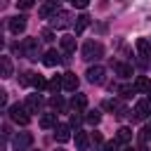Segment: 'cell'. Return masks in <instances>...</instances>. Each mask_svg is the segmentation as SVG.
Masks as SVG:
<instances>
[{
    "label": "cell",
    "mask_w": 151,
    "mask_h": 151,
    "mask_svg": "<svg viewBox=\"0 0 151 151\" xmlns=\"http://www.w3.org/2000/svg\"><path fill=\"white\" fill-rule=\"evenodd\" d=\"M139 151H146V146H144V142H142V144H139Z\"/></svg>",
    "instance_id": "obj_37"
},
{
    "label": "cell",
    "mask_w": 151,
    "mask_h": 151,
    "mask_svg": "<svg viewBox=\"0 0 151 151\" xmlns=\"http://www.w3.org/2000/svg\"><path fill=\"white\" fill-rule=\"evenodd\" d=\"M118 92H120V97H123V99H130V97H132V94H134L137 90H134V87H130V85H123V87H120Z\"/></svg>",
    "instance_id": "obj_26"
},
{
    "label": "cell",
    "mask_w": 151,
    "mask_h": 151,
    "mask_svg": "<svg viewBox=\"0 0 151 151\" xmlns=\"http://www.w3.org/2000/svg\"><path fill=\"white\" fill-rule=\"evenodd\" d=\"M54 151H64V149H54Z\"/></svg>",
    "instance_id": "obj_40"
},
{
    "label": "cell",
    "mask_w": 151,
    "mask_h": 151,
    "mask_svg": "<svg viewBox=\"0 0 151 151\" xmlns=\"http://www.w3.org/2000/svg\"><path fill=\"white\" fill-rule=\"evenodd\" d=\"M57 12H59L57 0H50V2H45V5L40 7V17H42V19H50V17H54Z\"/></svg>",
    "instance_id": "obj_9"
},
{
    "label": "cell",
    "mask_w": 151,
    "mask_h": 151,
    "mask_svg": "<svg viewBox=\"0 0 151 151\" xmlns=\"http://www.w3.org/2000/svg\"><path fill=\"white\" fill-rule=\"evenodd\" d=\"M71 2H73V5L78 7V9H85V7L90 5V0H71Z\"/></svg>",
    "instance_id": "obj_32"
},
{
    "label": "cell",
    "mask_w": 151,
    "mask_h": 151,
    "mask_svg": "<svg viewBox=\"0 0 151 151\" xmlns=\"http://www.w3.org/2000/svg\"><path fill=\"white\" fill-rule=\"evenodd\" d=\"M123 151H134V149H132V146H127V149H123Z\"/></svg>",
    "instance_id": "obj_38"
},
{
    "label": "cell",
    "mask_w": 151,
    "mask_h": 151,
    "mask_svg": "<svg viewBox=\"0 0 151 151\" xmlns=\"http://www.w3.org/2000/svg\"><path fill=\"white\" fill-rule=\"evenodd\" d=\"M64 90L66 92H76L78 90V76L76 73H71V71L64 73Z\"/></svg>",
    "instance_id": "obj_11"
},
{
    "label": "cell",
    "mask_w": 151,
    "mask_h": 151,
    "mask_svg": "<svg viewBox=\"0 0 151 151\" xmlns=\"http://www.w3.org/2000/svg\"><path fill=\"white\" fill-rule=\"evenodd\" d=\"M71 106H73V111H83V109L87 106V97H85V94H76V97L71 99Z\"/></svg>",
    "instance_id": "obj_20"
},
{
    "label": "cell",
    "mask_w": 151,
    "mask_h": 151,
    "mask_svg": "<svg viewBox=\"0 0 151 151\" xmlns=\"http://www.w3.org/2000/svg\"><path fill=\"white\" fill-rule=\"evenodd\" d=\"M116 139H118V142H130V139H132V130H130V127H120Z\"/></svg>",
    "instance_id": "obj_25"
},
{
    "label": "cell",
    "mask_w": 151,
    "mask_h": 151,
    "mask_svg": "<svg viewBox=\"0 0 151 151\" xmlns=\"http://www.w3.org/2000/svg\"><path fill=\"white\" fill-rule=\"evenodd\" d=\"M104 151H118V139H111L104 144Z\"/></svg>",
    "instance_id": "obj_28"
},
{
    "label": "cell",
    "mask_w": 151,
    "mask_h": 151,
    "mask_svg": "<svg viewBox=\"0 0 151 151\" xmlns=\"http://www.w3.org/2000/svg\"><path fill=\"white\" fill-rule=\"evenodd\" d=\"M7 104V92H0V106Z\"/></svg>",
    "instance_id": "obj_34"
},
{
    "label": "cell",
    "mask_w": 151,
    "mask_h": 151,
    "mask_svg": "<svg viewBox=\"0 0 151 151\" xmlns=\"http://www.w3.org/2000/svg\"><path fill=\"white\" fill-rule=\"evenodd\" d=\"M0 76L2 78L12 76V61H9V57H0Z\"/></svg>",
    "instance_id": "obj_16"
},
{
    "label": "cell",
    "mask_w": 151,
    "mask_h": 151,
    "mask_svg": "<svg viewBox=\"0 0 151 151\" xmlns=\"http://www.w3.org/2000/svg\"><path fill=\"white\" fill-rule=\"evenodd\" d=\"M87 26H90V17H87V14L78 17V21H76V33H83Z\"/></svg>",
    "instance_id": "obj_22"
},
{
    "label": "cell",
    "mask_w": 151,
    "mask_h": 151,
    "mask_svg": "<svg viewBox=\"0 0 151 151\" xmlns=\"http://www.w3.org/2000/svg\"><path fill=\"white\" fill-rule=\"evenodd\" d=\"M9 118L17 123V125H28V111H26V106H19V104H14V106H9Z\"/></svg>",
    "instance_id": "obj_2"
},
{
    "label": "cell",
    "mask_w": 151,
    "mask_h": 151,
    "mask_svg": "<svg viewBox=\"0 0 151 151\" xmlns=\"http://www.w3.org/2000/svg\"><path fill=\"white\" fill-rule=\"evenodd\" d=\"M31 144H33V137H31L28 132H19V134L12 139V149H14V151H26Z\"/></svg>",
    "instance_id": "obj_6"
},
{
    "label": "cell",
    "mask_w": 151,
    "mask_h": 151,
    "mask_svg": "<svg viewBox=\"0 0 151 151\" xmlns=\"http://www.w3.org/2000/svg\"><path fill=\"white\" fill-rule=\"evenodd\" d=\"M40 127L50 130V127H57V113H45L40 118Z\"/></svg>",
    "instance_id": "obj_17"
},
{
    "label": "cell",
    "mask_w": 151,
    "mask_h": 151,
    "mask_svg": "<svg viewBox=\"0 0 151 151\" xmlns=\"http://www.w3.org/2000/svg\"><path fill=\"white\" fill-rule=\"evenodd\" d=\"M24 106H26L28 113H38V109L42 106V97H40V94H28L26 101H24Z\"/></svg>",
    "instance_id": "obj_7"
},
{
    "label": "cell",
    "mask_w": 151,
    "mask_h": 151,
    "mask_svg": "<svg viewBox=\"0 0 151 151\" xmlns=\"http://www.w3.org/2000/svg\"><path fill=\"white\" fill-rule=\"evenodd\" d=\"M21 52H24L28 59H38V57H40V42H38V38H26Z\"/></svg>",
    "instance_id": "obj_4"
},
{
    "label": "cell",
    "mask_w": 151,
    "mask_h": 151,
    "mask_svg": "<svg viewBox=\"0 0 151 151\" xmlns=\"http://www.w3.org/2000/svg\"><path fill=\"white\" fill-rule=\"evenodd\" d=\"M50 104H52V109H61V97H59V94H52Z\"/></svg>",
    "instance_id": "obj_30"
},
{
    "label": "cell",
    "mask_w": 151,
    "mask_h": 151,
    "mask_svg": "<svg viewBox=\"0 0 151 151\" xmlns=\"http://www.w3.org/2000/svg\"><path fill=\"white\" fill-rule=\"evenodd\" d=\"M78 123H80V116H76V113H73V116H71V125H73V127H76V125H78Z\"/></svg>",
    "instance_id": "obj_35"
},
{
    "label": "cell",
    "mask_w": 151,
    "mask_h": 151,
    "mask_svg": "<svg viewBox=\"0 0 151 151\" xmlns=\"http://www.w3.org/2000/svg\"><path fill=\"white\" fill-rule=\"evenodd\" d=\"M149 106H151L149 99H146V101H137V104H134V118H139V120L146 118V116H149Z\"/></svg>",
    "instance_id": "obj_13"
},
{
    "label": "cell",
    "mask_w": 151,
    "mask_h": 151,
    "mask_svg": "<svg viewBox=\"0 0 151 151\" xmlns=\"http://www.w3.org/2000/svg\"><path fill=\"white\" fill-rule=\"evenodd\" d=\"M47 87H50V90H52V92L57 94V92H59V90L64 87V76H54V78H52V80L47 83Z\"/></svg>",
    "instance_id": "obj_21"
},
{
    "label": "cell",
    "mask_w": 151,
    "mask_h": 151,
    "mask_svg": "<svg viewBox=\"0 0 151 151\" xmlns=\"http://www.w3.org/2000/svg\"><path fill=\"white\" fill-rule=\"evenodd\" d=\"M61 50H64L66 54L76 52V38H73V35H64V38H61Z\"/></svg>",
    "instance_id": "obj_15"
},
{
    "label": "cell",
    "mask_w": 151,
    "mask_h": 151,
    "mask_svg": "<svg viewBox=\"0 0 151 151\" xmlns=\"http://www.w3.org/2000/svg\"><path fill=\"white\" fill-rule=\"evenodd\" d=\"M149 137H151V125H144V127H142V134H139V139H142V142H146Z\"/></svg>",
    "instance_id": "obj_29"
},
{
    "label": "cell",
    "mask_w": 151,
    "mask_h": 151,
    "mask_svg": "<svg viewBox=\"0 0 151 151\" xmlns=\"http://www.w3.org/2000/svg\"><path fill=\"white\" fill-rule=\"evenodd\" d=\"M116 73L123 76V78H130L132 76V66L130 64H116Z\"/></svg>",
    "instance_id": "obj_23"
},
{
    "label": "cell",
    "mask_w": 151,
    "mask_h": 151,
    "mask_svg": "<svg viewBox=\"0 0 151 151\" xmlns=\"http://www.w3.org/2000/svg\"><path fill=\"white\" fill-rule=\"evenodd\" d=\"M42 40H52V28H45L42 31Z\"/></svg>",
    "instance_id": "obj_33"
},
{
    "label": "cell",
    "mask_w": 151,
    "mask_h": 151,
    "mask_svg": "<svg viewBox=\"0 0 151 151\" xmlns=\"http://www.w3.org/2000/svg\"><path fill=\"white\" fill-rule=\"evenodd\" d=\"M33 2H35V0H17V5H19L21 9H31V7H33Z\"/></svg>",
    "instance_id": "obj_31"
},
{
    "label": "cell",
    "mask_w": 151,
    "mask_h": 151,
    "mask_svg": "<svg viewBox=\"0 0 151 151\" xmlns=\"http://www.w3.org/2000/svg\"><path fill=\"white\" fill-rule=\"evenodd\" d=\"M104 54V45L101 42H94V40H87L83 45V59L85 61H92V59H99Z\"/></svg>",
    "instance_id": "obj_1"
},
{
    "label": "cell",
    "mask_w": 151,
    "mask_h": 151,
    "mask_svg": "<svg viewBox=\"0 0 151 151\" xmlns=\"http://www.w3.org/2000/svg\"><path fill=\"white\" fill-rule=\"evenodd\" d=\"M54 139H57L59 144L68 142V139H71V127L64 125V123H57V127H54Z\"/></svg>",
    "instance_id": "obj_8"
},
{
    "label": "cell",
    "mask_w": 151,
    "mask_h": 151,
    "mask_svg": "<svg viewBox=\"0 0 151 151\" xmlns=\"http://www.w3.org/2000/svg\"><path fill=\"white\" fill-rule=\"evenodd\" d=\"M101 142H104V139H101V134H99V132H94V144H101Z\"/></svg>",
    "instance_id": "obj_36"
},
{
    "label": "cell",
    "mask_w": 151,
    "mask_h": 151,
    "mask_svg": "<svg viewBox=\"0 0 151 151\" xmlns=\"http://www.w3.org/2000/svg\"><path fill=\"white\" fill-rule=\"evenodd\" d=\"M134 90H137V92H151V80H149L146 76H139V78L134 80Z\"/></svg>",
    "instance_id": "obj_14"
},
{
    "label": "cell",
    "mask_w": 151,
    "mask_h": 151,
    "mask_svg": "<svg viewBox=\"0 0 151 151\" xmlns=\"http://www.w3.org/2000/svg\"><path fill=\"white\" fill-rule=\"evenodd\" d=\"M9 31H12L14 35L24 33V31H26V17H14V19H9Z\"/></svg>",
    "instance_id": "obj_10"
},
{
    "label": "cell",
    "mask_w": 151,
    "mask_h": 151,
    "mask_svg": "<svg viewBox=\"0 0 151 151\" xmlns=\"http://www.w3.org/2000/svg\"><path fill=\"white\" fill-rule=\"evenodd\" d=\"M59 61H61V57H59L57 50H50V52H45V57H42V64H45V66H57Z\"/></svg>",
    "instance_id": "obj_12"
},
{
    "label": "cell",
    "mask_w": 151,
    "mask_h": 151,
    "mask_svg": "<svg viewBox=\"0 0 151 151\" xmlns=\"http://www.w3.org/2000/svg\"><path fill=\"white\" fill-rule=\"evenodd\" d=\"M31 85H33L35 90H40V87H45L47 83H45V78H42L40 73H31Z\"/></svg>",
    "instance_id": "obj_24"
},
{
    "label": "cell",
    "mask_w": 151,
    "mask_h": 151,
    "mask_svg": "<svg viewBox=\"0 0 151 151\" xmlns=\"http://www.w3.org/2000/svg\"><path fill=\"white\" fill-rule=\"evenodd\" d=\"M146 99H149V104H151V92H149V97H146Z\"/></svg>",
    "instance_id": "obj_39"
},
{
    "label": "cell",
    "mask_w": 151,
    "mask_h": 151,
    "mask_svg": "<svg viewBox=\"0 0 151 151\" xmlns=\"http://www.w3.org/2000/svg\"><path fill=\"white\" fill-rule=\"evenodd\" d=\"M87 144H90V137H87V132H80V130H76V146H78L80 151H85V149H87Z\"/></svg>",
    "instance_id": "obj_18"
},
{
    "label": "cell",
    "mask_w": 151,
    "mask_h": 151,
    "mask_svg": "<svg viewBox=\"0 0 151 151\" xmlns=\"http://www.w3.org/2000/svg\"><path fill=\"white\" fill-rule=\"evenodd\" d=\"M73 24V14L66 12V9H59L54 17H52V28H66Z\"/></svg>",
    "instance_id": "obj_3"
},
{
    "label": "cell",
    "mask_w": 151,
    "mask_h": 151,
    "mask_svg": "<svg viewBox=\"0 0 151 151\" xmlns=\"http://www.w3.org/2000/svg\"><path fill=\"white\" fill-rule=\"evenodd\" d=\"M85 120H87V123H90V125H97V123H99V120H101V116H99V111H90V113H87V118H85Z\"/></svg>",
    "instance_id": "obj_27"
},
{
    "label": "cell",
    "mask_w": 151,
    "mask_h": 151,
    "mask_svg": "<svg viewBox=\"0 0 151 151\" xmlns=\"http://www.w3.org/2000/svg\"><path fill=\"white\" fill-rule=\"evenodd\" d=\"M137 52L142 54V57H149V52H151V42L146 40V38H137Z\"/></svg>",
    "instance_id": "obj_19"
},
{
    "label": "cell",
    "mask_w": 151,
    "mask_h": 151,
    "mask_svg": "<svg viewBox=\"0 0 151 151\" xmlns=\"http://www.w3.org/2000/svg\"><path fill=\"white\" fill-rule=\"evenodd\" d=\"M85 76H87V80H90L92 85H101V83H104V76H106V68L97 64V66H90Z\"/></svg>",
    "instance_id": "obj_5"
}]
</instances>
